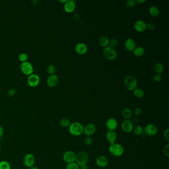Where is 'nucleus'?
Listing matches in <instances>:
<instances>
[{
  "label": "nucleus",
  "mask_w": 169,
  "mask_h": 169,
  "mask_svg": "<svg viewBox=\"0 0 169 169\" xmlns=\"http://www.w3.org/2000/svg\"><path fill=\"white\" fill-rule=\"evenodd\" d=\"M133 94L137 98H141L144 96V92L142 89L136 88L133 90Z\"/></svg>",
  "instance_id": "27"
},
{
  "label": "nucleus",
  "mask_w": 169,
  "mask_h": 169,
  "mask_svg": "<svg viewBox=\"0 0 169 169\" xmlns=\"http://www.w3.org/2000/svg\"><path fill=\"white\" fill-rule=\"evenodd\" d=\"M96 130V127L95 125L93 124H88L85 127H84L83 133L87 136H90L92 135L95 133Z\"/></svg>",
  "instance_id": "11"
},
{
  "label": "nucleus",
  "mask_w": 169,
  "mask_h": 169,
  "mask_svg": "<svg viewBox=\"0 0 169 169\" xmlns=\"http://www.w3.org/2000/svg\"><path fill=\"white\" fill-rule=\"evenodd\" d=\"M66 169H79V166L76 162L68 164Z\"/></svg>",
  "instance_id": "30"
},
{
  "label": "nucleus",
  "mask_w": 169,
  "mask_h": 169,
  "mask_svg": "<svg viewBox=\"0 0 169 169\" xmlns=\"http://www.w3.org/2000/svg\"><path fill=\"white\" fill-rule=\"evenodd\" d=\"M103 54L106 59L109 60H114L117 57V52L114 48L112 47H107L103 50Z\"/></svg>",
  "instance_id": "6"
},
{
  "label": "nucleus",
  "mask_w": 169,
  "mask_h": 169,
  "mask_svg": "<svg viewBox=\"0 0 169 169\" xmlns=\"http://www.w3.org/2000/svg\"><path fill=\"white\" fill-rule=\"evenodd\" d=\"M133 113H134V114L135 116H138L141 115V113H142V111L140 108H136V109L134 110Z\"/></svg>",
  "instance_id": "40"
},
{
  "label": "nucleus",
  "mask_w": 169,
  "mask_h": 169,
  "mask_svg": "<svg viewBox=\"0 0 169 169\" xmlns=\"http://www.w3.org/2000/svg\"><path fill=\"white\" fill-rule=\"evenodd\" d=\"M88 155L86 152L80 151L76 155V163L79 166L86 165L88 160Z\"/></svg>",
  "instance_id": "4"
},
{
  "label": "nucleus",
  "mask_w": 169,
  "mask_h": 169,
  "mask_svg": "<svg viewBox=\"0 0 169 169\" xmlns=\"http://www.w3.org/2000/svg\"><path fill=\"white\" fill-rule=\"evenodd\" d=\"M79 169H88V167L86 165H84L79 166Z\"/></svg>",
  "instance_id": "43"
},
{
  "label": "nucleus",
  "mask_w": 169,
  "mask_h": 169,
  "mask_svg": "<svg viewBox=\"0 0 169 169\" xmlns=\"http://www.w3.org/2000/svg\"><path fill=\"white\" fill-rule=\"evenodd\" d=\"M163 153L166 157H169V144H168L164 147L163 149Z\"/></svg>",
  "instance_id": "36"
},
{
  "label": "nucleus",
  "mask_w": 169,
  "mask_h": 169,
  "mask_svg": "<svg viewBox=\"0 0 169 169\" xmlns=\"http://www.w3.org/2000/svg\"><path fill=\"white\" fill-rule=\"evenodd\" d=\"M147 24L145 21L142 20H138L134 23V29L139 32H142L146 29Z\"/></svg>",
  "instance_id": "14"
},
{
  "label": "nucleus",
  "mask_w": 169,
  "mask_h": 169,
  "mask_svg": "<svg viewBox=\"0 0 169 169\" xmlns=\"http://www.w3.org/2000/svg\"><path fill=\"white\" fill-rule=\"evenodd\" d=\"M4 133V130L3 127L0 126V138L3 137V136Z\"/></svg>",
  "instance_id": "42"
},
{
  "label": "nucleus",
  "mask_w": 169,
  "mask_h": 169,
  "mask_svg": "<svg viewBox=\"0 0 169 169\" xmlns=\"http://www.w3.org/2000/svg\"><path fill=\"white\" fill-rule=\"evenodd\" d=\"M135 4L136 2L134 0H127L126 2V6L129 8H133V7L135 6Z\"/></svg>",
  "instance_id": "33"
},
{
  "label": "nucleus",
  "mask_w": 169,
  "mask_h": 169,
  "mask_svg": "<svg viewBox=\"0 0 169 169\" xmlns=\"http://www.w3.org/2000/svg\"><path fill=\"white\" fill-rule=\"evenodd\" d=\"M59 77L56 74H52L47 78V83L51 87H54L59 83Z\"/></svg>",
  "instance_id": "13"
},
{
  "label": "nucleus",
  "mask_w": 169,
  "mask_h": 169,
  "mask_svg": "<svg viewBox=\"0 0 169 169\" xmlns=\"http://www.w3.org/2000/svg\"><path fill=\"white\" fill-rule=\"evenodd\" d=\"M35 162V157L33 154L28 153L26 154L23 159V163L26 167L30 168L33 166Z\"/></svg>",
  "instance_id": "10"
},
{
  "label": "nucleus",
  "mask_w": 169,
  "mask_h": 169,
  "mask_svg": "<svg viewBox=\"0 0 169 169\" xmlns=\"http://www.w3.org/2000/svg\"><path fill=\"white\" fill-rule=\"evenodd\" d=\"M122 128L125 133H130L133 129V123L130 120H125L122 124Z\"/></svg>",
  "instance_id": "15"
},
{
  "label": "nucleus",
  "mask_w": 169,
  "mask_h": 169,
  "mask_svg": "<svg viewBox=\"0 0 169 169\" xmlns=\"http://www.w3.org/2000/svg\"><path fill=\"white\" fill-rule=\"evenodd\" d=\"M1 147L0 146V152H1Z\"/></svg>",
  "instance_id": "47"
},
{
  "label": "nucleus",
  "mask_w": 169,
  "mask_h": 169,
  "mask_svg": "<svg viewBox=\"0 0 169 169\" xmlns=\"http://www.w3.org/2000/svg\"><path fill=\"white\" fill-rule=\"evenodd\" d=\"M109 41L110 40L107 37H102L100 38L99 44L102 47L106 48V47H108V46L109 45Z\"/></svg>",
  "instance_id": "24"
},
{
  "label": "nucleus",
  "mask_w": 169,
  "mask_h": 169,
  "mask_svg": "<svg viewBox=\"0 0 169 169\" xmlns=\"http://www.w3.org/2000/svg\"><path fill=\"white\" fill-rule=\"evenodd\" d=\"M59 1L60 2V3H61L65 4L66 2H67V1H68V0H62H62H60Z\"/></svg>",
  "instance_id": "46"
},
{
  "label": "nucleus",
  "mask_w": 169,
  "mask_h": 169,
  "mask_svg": "<svg viewBox=\"0 0 169 169\" xmlns=\"http://www.w3.org/2000/svg\"><path fill=\"white\" fill-rule=\"evenodd\" d=\"M169 129H166L164 131V136L165 139L168 142H169Z\"/></svg>",
  "instance_id": "39"
},
{
  "label": "nucleus",
  "mask_w": 169,
  "mask_h": 169,
  "mask_svg": "<svg viewBox=\"0 0 169 169\" xmlns=\"http://www.w3.org/2000/svg\"><path fill=\"white\" fill-rule=\"evenodd\" d=\"M97 165L100 168L106 167L109 163V160L107 157L104 155L98 156L96 160Z\"/></svg>",
  "instance_id": "12"
},
{
  "label": "nucleus",
  "mask_w": 169,
  "mask_h": 169,
  "mask_svg": "<svg viewBox=\"0 0 169 169\" xmlns=\"http://www.w3.org/2000/svg\"><path fill=\"white\" fill-rule=\"evenodd\" d=\"M15 93V89H11L8 91V94L9 96H14Z\"/></svg>",
  "instance_id": "41"
},
{
  "label": "nucleus",
  "mask_w": 169,
  "mask_h": 169,
  "mask_svg": "<svg viewBox=\"0 0 169 169\" xmlns=\"http://www.w3.org/2000/svg\"><path fill=\"white\" fill-rule=\"evenodd\" d=\"M149 12L150 15L152 17H158L160 15V11L158 8L156 6H151L149 9Z\"/></svg>",
  "instance_id": "22"
},
{
  "label": "nucleus",
  "mask_w": 169,
  "mask_h": 169,
  "mask_svg": "<svg viewBox=\"0 0 169 169\" xmlns=\"http://www.w3.org/2000/svg\"><path fill=\"white\" fill-rule=\"evenodd\" d=\"M109 151L112 155L115 157H119L124 153V147L120 144L114 143L111 144L109 148Z\"/></svg>",
  "instance_id": "2"
},
{
  "label": "nucleus",
  "mask_w": 169,
  "mask_h": 169,
  "mask_svg": "<svg viewBox=\"0 0 169 169\" xmlns=\"http://www.w3.org/2000/svg\"><path fill=\"white\" fill-rule=\"evenodd\" d=\"M124 83L125 87L128 90L133 91L134 89H136L138 86V82L136 79L131 75L127 76L125 77Z\"/></svg>",
  "instance_id": "3"
},
{
  "label": "nucleus",
  "mask_w": 169,
  "mask_h": 169,
  "mask_svg": "<svg viewBox=\"0 0 169 169\" xmlns=\"http://www.w3.org/2000/svg\"><path fill=\"white\" fill-rule=\"evenodd\" d=\"M106 126L108 130H115L118 127V122L114 118H110L106 122Z\"/></svg>",
  "instance_id": "16"
},
{
  "label": "nucleus",
  "mask_w": 169,
  "mask_h": 169,
  "mask_svg": "<svg viewBox=\"0 0 169 169\" xmlns=\"http://www.w3.org/2000/svg\"><path fill=\"white\" fill-rule=\"evenodd\" d=\"M76 154L72 151H67L64 153L63 155V160L68 164L75 162Z\"/></svg>",
  "instance_id": "8"
},
{
  "label": "nucleus",
  "mask_w": 169,
  "mask_h": 169,
  "mask_svg": "<svg viewBox=\"0 0 169 169\" xmlns=\"http://www.w3.org/2000/svg\"><path fill=\"white\" fill-rule=\"evenodd\" d=\"M125 48L128 51L133 52L136 48V44L135 41L132 38H128L125 41Z\"/></svg>",
  "instance_id": "19"
},
{
  "label": "nucleus",
  "mask_w": 169,
  "mask_h": 169,
  "mask_svg": "<svg viewBox=\"0 0 169 169\" xmlns=\"http://www.w3.org/2000/svg\"><path fill=\"white\" fill-rule=\"evenodd\" d=\"M47 71L50 75L54 74L56 71V68L54 65L52 64L49 65L47 67Z\"/></svg>",
  "instance_id": "31"
},
{
  "label": "nucleus",
  "mask_w": 169,
  "mask_h": 169,
  "mask_svg": "<svg viewBox=\"0 0 169 169\" xmlns=\"http://www.w3.org/2000/svg\"><path fill=\"white\" fill-rule=\"evenodd\" d=\"M146 2V0H136L135 2L139 4H142Z\"/></svg>",
  "instance_id": "44"
},
{
  "label": "nucleus",
  "mask_w": 169,
  "mask_h": 169,
  "mask_svg": "<svg viewBox=\"0 0 169 169\" xmlns=\"http://www.w3.org/2000/svg\"><path fill=\"white\" fill-rule=\"evenodd\" d=\"M84 144L87 146H90L93 144V140L90 136H87L84 138Z\"/></svg>",
  "instance_id": "35"
},
{
  "label": "nucleus",
  "mask_w": 169,
  "mask_h": 169,
  "mask_svg": "<svg viewBox=\"0 0 169 169\" xmlns=\"http://www.w3.org/2000/svg\"><path fill=\"white\" fill-rule=\"evenodd\" d=\"M122 116L125 120H129L132 116V112L128 108H125L122 111Z\"/></svg>",
  "instance_id": "23"
},
{
  "label": "nucleus",
  "mask_w": 169,
  "mask_h": 169,
  "mask_svg": "<svg viewBox=\"0 0 169 169\" xmlns=\"http://www.w3.org/2000/svg\"><path fill=\"white\" fill-rule=\"evenodd\" d=\"M84 127L81 123L79 122H73L68 127L70 133L74 136H78L82 135L83 133Z\"/></svg>",
  "instance_id": "1"
},
{
  "label": "nucleus",
  "mask_w": 169,
  "mask_h": 169,
  "mask_svg": "<svg viewBox=\"0 0 169 169\" xmlns=\"http://www.w3.org/2000/svg\"><path fill=\"white\" fill-rule=\"evenodd\" d=\"M133 54L136 57H141L145 54V50L144 47H136L133 51Z\"/></svg>",
  "instance_id": "21"
},
{
  "label": "nucleus",
  "mask_w": 169,
  "mask_h": 169,
  "mask_svg": "<svg viewBox=\"0 0 169 169\" xmlns=\"http://www.w3.org/2000/svg\"><path fill=\"white\" fill-rule=\"evenodd\" d=\"M75 50L79 54L84 55L87 51V47L83 43H79L76 46Z\"/></svg>",
  "instance_id": "20"
},
{
  "label": "nucleus",
  "mask_w": 169,
  "mask_h": 169,
  "mask_svg": "<svg viewBox=\"0 0 169 169\" xmlns=\"http://www.w3.org/2000/svg\"><path fill=\"white\" fill-rule=\"evenodd\" d=\"M18 58H19L20 61L23 63V62L27 61V60H28V56L26 53H22L19 55Z\"/></svg>",
  "instance_id": "32"
},
{
  "label": "nucleus",
  "mask_w": 169,
  "mask_h": 169,
  "mask_svg": "<svg viewBox=\"0 0 169 169\" xmlns=\"http://www.w3.org/2000/svg\"><path fill=\"white\" fill-rule=\"evenodd\" d=\"M76 1L70 0L68 1L64 5V9L68 13L73 12L76 8Z\"/></svg>",
  "instance_id": "17"
},
{
  "label": "nucleus",
  "mask_w": 169,
  "mask_h": 169,
  "mask_svg": "<svg viewBox=\"0 0 169 169\" xmlns=\"http://www.w3.org/2000/svg\"><path fill=\"white\" fill-rule=\"evenodd\" d=\"M106 138L110 144L115 143L117 138V134L115 130H108L106 135Z\"/></svg>",
  "instance_id": "18"
},
{
  "label": "nucleus",
  "mask_w": 169,
  "mask_h": 169,
  "mask_svg": "<svg viewBox=\"0 0 169 169\" xmlns=\"http://www.w3.org/2000/svg\"><path fill=\"white\" fill-rule=\"evenodd\" d=\"M164 66L163 64L160 63H157L154 66V70L157 74H161L164 71Z\"/></svg>",
  "instance_id": "25"
},
{
  "label": "nucleus",
  "mask_w": 169,
  "mask_h": 169,
  "mask_svg": "<svg viewBox=\"0 0 169 169\" xmlns=\"http://www.w3.org/2000/svg\"><path fill=\"white\" fill-rule=\"evenodd\" d=\"M0 169H11V165L6 161H2L0 162Z\"/></svg>",
  "instance_id": "29"
},
{
  "label": "nucleus",
  "mask_w": 169,
  "mask_h": 169,
  "mask_svg": "<svg viewBox=\"0 0 169 169\" xmlns=\"http://www.w3.org/2000/svg\"><path fill=\"white\" fill-rule=\"evenodd\" d=\"M71 124V123L70 122V120L66 118H63L60 121V125L63 127H69Z\"/></svg>",
  "instance_id": "28"
},
{
  "label": "nucleus",
  "mask_w": 169,
  "mask_h": 169,
  "mask_svg": "<svg viewBox=\"0 0 169 169\" xmlns=\"http://www.w3.org/2000/svg\"><path fill=\"white\" fill-rule=\"evenodd\" d=\"M161 79L162 76L161 74H156L153 76V80L156 82H159L161 80Z\"/></svg>",
  "instance_id": "37"
},
{
  "label": "nucleus",
  "mask_w": 169,
  "mask_h": 169,
  "mask_svg": "<svg viewBox=\"0 0 169 169\" xmlns=\"http://www.w3.org/2000/svg\"><path fill=\"white\" fill-rule=\"evenodd\" d=\"M27 82L29 86L32 87H35L38 86L40 82V77L37 74H30L28 76L27 79Z\"/></svg>",
  "instance_id": "9"
},
{
  "label": "nucleus",
  "mask_w": 169,
  "mask_h": 169,
  "mask_svg": "<svg viewBox=\"0 0 169 169\" xmlns=\"http://www.w3.org/2000/svg\"><path fill=\"white\" fill-rule=\"evenodd\" d=\"M144 133L148 136H154L158 133V127L154 124H148L144 128Z\"/></svg>",
  "instance_id": "7"
},
{
  "label": "nucleus",
  "mask_w": 169,
  "mask_h": 169,
  "mask_svg": "<svg viewBox=\"0 0 169 169\" xmlns=\"http://www.w3.org/2000/svg\"><path fill=\"white\" fill-rule=\"evenodd\" d=\"M20 68L21 71L24 74L27 76H30V74H32L33 73V66L31 63L29 62H23L20 65Z\"/></svg>",
  "instance_id": "5"
},
{
  "label": "nucleus",
  "mask_w": 169,
  "mask_h": 169,
  "mask_svg": "<svg viewBox=\"0 0 169 169\" xmlns=\"http://www.w3.org/2000/svg\"><path fill=\"white\" fill-rule=\"evenodd\" d=\"M133 133H134V134H135L136 135H138V136H140V135H141L142 134H144V128L139 125H137L136 127H133Z\"/></svg>",
  "instance_id": "26"
},
{
  "label": "nucleus",
  "mask_w": 169,
  "mask_h": 169,
  "mask_svg": "<svg viewBox=\"0 0 169 169\" xmlns=\"http://www.w3.org/2000/svg\"><path fill=\"white\" fill-rule=\"evenodd\" d=\"M29 169H38V168L37 166H32L31 167L29 168Z\"/></svg>",
  "instance_id": "45"
},
{
  "label": "nucleus",
  "mask_w": 169,
  "mask_h": 169,
  "mask_svg": "<svg viewBox=\"0 0 169 169\" xmlns=\"http://www.w3.org/2000/svg\"><path fill=\"white\" fill-rule=\"evenodd\" d=\"M146 28L148 29V30H154L156 28L155 25L153 23H149L147 24Z\"/></svg>",
  "instance_id": "38"
},
{
  "label": "nucleus",
  "mask_w": 169,
  "mask_h": 169,
  "mask_svg": "<svg viewBox=\"0 0 169 169\" xmlns=\"http://www.w3.org/2000/svg\"><path fill=\"white\" fill-rule=\"evenodd\" d=\"M117 45H118V41L115 38H112V39H111L110 41H109V45H110L109 47L114 48L116 47Z\"/></svg>",
  "instance_id": "34"
}]
</instances>
